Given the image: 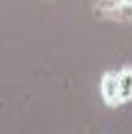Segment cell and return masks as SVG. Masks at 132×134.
<instances>
[{
    "label": "cell",
    "mask_w": 132,
    "mask_h": 134,
    "mask_svg": "<svg viewBox=\"0 0 132 134\" xmlns=\"http://www.w3.org/2000/svg\"><path fill=\"white\" fill-rule=\"evenodd\" d=\"M102 88V98L108 106H118L122 104L120 100V86H118V72H106L100 82Z\"/></svg>",
    "instance_id": "cell-1"
},
{
    "label": "cell",
    "mask_w": 132,
    "mask_h": 134,
    "mask_svg": "<svg viewBox=\"0 0 132 134\" xmlns=\"http://www.w3.org/2000/svg\"><path fill=\"white\" fill-rule=\"evenodd\" d=\"M118 86H120V100H132V68L126 66L118 72Z\"/></svg>",
    "instance_id": "cell-2"
},
{
    "label": "cell",
    "mask_w": 132,
    "mask_h": 134,
    "mask_svg": "<svg viewBox=\"0 0 132 134\" xmlns=\"http://www.w3.org/2000/svg\"><path fill=\"white\" fill-rule=\"evenodd\" d=\"M106 16L114 18V20H132V4H122L116 10L106 12Z\"/></svg>",
    "instance_id": "cell-3"
},
{
    "label": "cell",
    "mask_w": 132,
    "mask_h": 134,
    "mask_svg": "<svg viewBox=\"0 0 132 134\" xmlns=\"http://www.w3.org/2000/svg\"><path fill=\"white\" fill-rule=\"evenodd\" d=\"M124 4V0H96V8H98L100 12H112L116 10V8H120V6Z\"/></svg>",
    "instance_id": "cell-4"
},
{
    "label": "cell",
    "mask_w": 132,
    "mask_h": 134,
    "mask_svg": "<svg viewBox=\"0 0 132 134\" xmlns=\"http://www.w3.org/2000/svg\"><path fill=\"white\" fill-rule=\"evenodd\" d=\"M124 4H132V0H124Z\"/></svg>",
    "instance_id": "cell-5"
}]
</instances>
